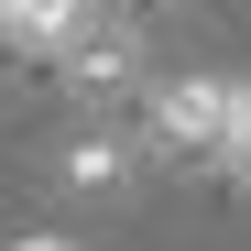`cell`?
<instances>
[{"label": "cell", "mask_w": 251, "mask_h": 251, "mask_svg": "<svg viewBox=\"0 0 251 251\" xmlns=\"http://www.w3.org/2000/svg\"><path fill=\"white\" fill-rule=\"evenodd\" d=\"M219 164L251 186V76H229V131H219Z\"/></svg>", "instance_id": "cell-4"}, {"label": "cell", "mask_w": 251, "mask_h": 251, "mask_svg": "<svg viewBox=\"0 0 251 251\" xmlns=\"http://www.w3.org/2000/svg\"><path fill=\"white\" fill-rule=\"evenodd\" d=\"M219 131H229V76H164L153 88V142L219 164Z\"/></svg>", "instance_id": "cell-1"}, {"label": "cell", "mask_w": 251, "mask_h": 251, "mask_svg": "<svg viewBox=\"0 0 251 251\" xmlns=\"http://www.w3.org/2000/svg\"><path fill=\"white\" fill-rule=\"evenodd\" d=\"M55 66L76 76V88H131V76H142V22H120V11H88V22H76V44H66Z\"/></svg>", "instance_id": "cell-2"}, {"label": "cell", "mask_w": 251, "mask_h": 251, "mask_svg": "<svg viewBox=\"0 0 251 251\" xmlns=\"http://www.w3.org/2000/svg\"><path fill=\"white\" fill-rule=\"evenodd\" d=\"M55 175H66L76 197H120V186L142 175V164H131V142H120V131H76V142L55 153Z\"/></svg>", "instance_id": "cell-3"}, {"label": "cell", "mask_w": 251, "mask_h": 251, "mask_svg": "<svg viewBox=\"0 0 251 251\" xmlns=\"http://www.w3.org/2000/svg\"><path fill=\"white\" fill-rule=\"evenodd\" d=\"M0 251H76V240H0Z\"/></svg>", "instance_id": "cell-5"}]
</instances>
